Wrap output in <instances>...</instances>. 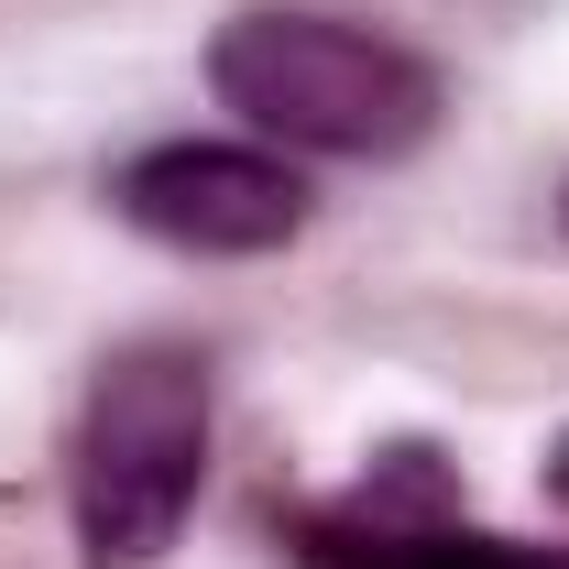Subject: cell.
Wrapping results in <instances>:
<instances>
[{
    "instance_id": "cell-1",
    "label": "cell",
    "mask_w": 569,
    "mask_h": 569,
    "mask_svg": "<svg viewBox=\"0 0 569 569\" xmlns=\"http://www.w3.org/2000/svg\"><path fill=\"white\" fill-rule=\"evenodd\" d=\"M209 88L252 142L329 164H395L438 132V67L340 11H230L209 44Z\"/></svg>"
},
{
    "instance_id": "cell-2",
    "label": "cell",
    "mask_w": 569,
    "mask_h": 569,
    "mask_svg": "<svg viewBox=\"0 0 569 569\" xmlns=\"http://www.w3.org/2000/svg\"><path fill=\"white\" fill-rule=\"evenodd\" d=\"M209 482V351L187 340H132L99 361L88 417H77L67 503L88 569H153Z\"/></svg>"
},
{
    "instance_id": "cell-3",
    "label": "cell",
    "mask_w": 569,
    "mask_h": 569,
    "mask_svg": "<svg viewBox=\"0 0 569 569\" xmlns=\"http://www.w3.org/2000/svg\"><path fill=\"white\" fill-rule=\"evenodd\" d=\"M110 209L142 241L198 252V263H241V252H284L307 230V176L274 142H142L110 176Z\"/></svg>"
},
{
    "instance_id": "cell-4",
    "label": "cell",
    "mask_w": 569,
    "mask_h": 569,
    "mask_svg": "<svg viewBox=\"0 0 569 569\" xmlns=\"http://www.w3.org/2000/svg\"><path fill=\"white\" fill-rule=\"evenodd\" d=\"M307 569H569V548H526L493 526H449V515H395V503H340L296 526Z\"/></svg>"
},
{
    "instance_id": "cell-5",
    "label": "cell",
    "mask_w": 569,
    "mask_h": 569,
    "mask_svg": "<svg viewBox=\"0 0 569 569\" xmlns=\"http://www.w3.org/2000/svg\"><path fill=\"white\" fill-rule=\"evenodd\" d=\"M548 493H559V503H569V438H559V460H548Z\"/></svg>"
},
{
    "instance_id": "cell-6",
    "label": "cell",
    "mask_w": 569,
    "mask_h": 569,
    "mask_svg": "<svg viewBox=\"0 0 569 569\" xmlns=\"http://www.w3.org/2000/svg\"><path fill=\"white\" fill-rule=\"evenodd\" d=\"M559 230H569V187H559Z\"/></svg>"
}]
</instances>
